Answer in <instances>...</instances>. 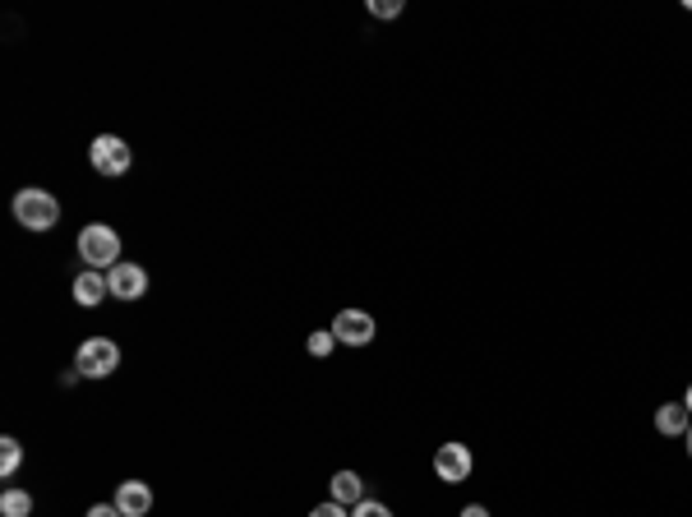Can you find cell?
<instances>
[{"label": "cell", "mask_w": 692, "mask_h": 517, "mask_svg": "<svg viewBox=\"0 0 692 517\" xmlns=\"http://www.w3.org/2000/svg\"><path fill=\"white\" fill-rule=\"evenodd\" d=\"M14 222L28 231H51L60 222V204L51 190H37V185H28V190L14 194Z\"/></svg>", "instance_id": "1"}, {"label": "cell", "mask_w": 692, "mask_h": 517, "mask_svg": "<svg viewBox=\"0 0 692 517\" xmlns=\"http://www.w3.org/2000/svg\"><path fill=\"white\" fill-rule=\"evenodd\" d=\"M79 259H84L88 268H97V273H102V268H116L120 264V236L111 227H102V222H93V227H84L79 231Z\"/></svg>", "instance_id": "2"}, {"label": "cell", "mask_w": 692, "mask_h": 517, "mask_svg": "<svg viewBox=\"0 0 692 517\" xmlns=\"http://www.w3.org/2000/svg\"><path fill=\"white\" fill-rule=\"evenodd\" d=\"M116 365H120V347L111 337H88L79 356H74V370L84 379H107V374H116Z\"/></svg>", "instance_id": "3"}, {"label": "cell", "mask_w": 692, "mask_h": 517, "mask_svg": "<svg viewBox=\"0 0 692 517\" xmlns=\"http://www.w3.org/2000/svg\"><path fill=\"white\" fill-rule=\"evenodd\" d=\"M88 162H93V171H102V176H125V171H130V144H125L120 134H97L93 148H88Z\"/></svg>", "instance_id": "4"}, {"label": "cell", "mask_w": 692, "mask_h": 517, "mask_svg": "<svg viewBox=\"0 0 692 517\" xmlns=\"http://www.w3.org/2000/svg\"><path fill=\"white\" fill-rule=\"evenodd\" d=\"M471 471H476V457H471V448H466V444H439V453H434V476H439L443 485L471 481Z\"/></svg>", "instance_id": "5"}, {"label": "cell", "mask_w": 692, "mask_h": 517, "mask_svg": "<svg viewBox=\"0 0 692 517\" xmlns=\"http://www.w3.org/2000/svg\"><path fill=\"white\" fill-rule=\"evenodd\" d=\"M333 337H337V342H346V347H370V342H374V314L342 310L333 319Z\"/></svg>", "instance_id": "6"}, {"label": "cell", "mask_w": 692, "mask_h": 517, "mask_svg": "<svg viewBox=\"0 0 692 517\" xmlns=\"http://www.w3.org/2000/svg\"><path fill=\"white\" fill-rule=\"evenodd\" d=\"M107 287H111L116 301H139V296L148 291V273L139 264H116L107 273Z\"/></svg>", "instance_id": "7"}, {"label": "cell", "mask_w": 692, "mask_h": 517, "mask_svg": "<svg viewBox=\"0 0 692 517\" xmlns=\"http://www.w3.org/2000/svg\"><path fill=\"white\" fill-rule=\"evenodd\" d=\"M116 508L125 517H148V508H153V490H148L144 481H120L116 485Z\"/></svg>", "instance_id": "8"}, {"label": "cell", "mask_w": 692, "mask_h": 517, "mask_svg": "<svg viewBox=\"0 0 692 517\" xmlns=\"http://www.w3.org/2000/svg\"><path fill=\"white\" fill-rule=\"evenodd\" d=\"M102 296H111V287H107V277L97 273V268H88V273L74 277V301L79 305L93 310V305H102Z\"/></svg>", "instance_id": "9"}, {"label": "cell", "mask_w": 692, "mask_h": 517, "mask_svg": "<svg viewBox=\"0 0 692 517\" xmlns=\"http://www.w3.org/2000/svg\"><path fill=\"white\" fill-rule=\"evenodd\" d=\"M688 425H692V416H688L683 402H665V407H656V430L660 434L679 439V434H688Z\"/></svg>", "instance_id": "10"}, {"label": "cell", "mask_w": 692, "mask_h": 517, "mask_svg": "<svg viewBox=\"0 0 692 517\" xmlns=\"http://www.w3.org/2000/svg\"><path fill=\"white\" fill-rule=\"evenodd\" d=\"M328 485H333V499H337V504H346V508H356L360 499H365V481H360V471H337Z\"/></svg>", "instance_id": "11"}, {"label": "cell", "mask_w": 692, "mask_h": 517, "mask_svg": "<svg viewBox=\"0 0 692 517\" xmlns=\"http://www.w3.org/2000/svg\"><path fill=\"white\" fill-rule=\"evenodd\" d=\"M0 517H33V494L10 485V490L0 494Z\"/></svg>", "instance_id": "12"}, {"label": "cell", "mask_w": 692, "mask_h": 517, "mask_svg": "<svg viewBox=\"0 0 692 517\" xmlns=\"http://www.w3.org/2000/svg\"><path fill=\"white\" fill-rule=\"evenodd\" d=\"M19 462H24V448H19V439H10V434H5V439H0V476L10 481L14 471H19Z\"/></svg>", "instance_id": "13"}, {"label": "cell", "mask_w": 692, "mask_h": 517, "mask_svg": "<svg viewBox=\"0 0 692 517\" xmlns=\"http://www.w3.org/2000/svg\"><path fill=\"white\" fill-rule=\"evenodd\" d=\"M333 347H337L333 328H319V333H310V356H328Z\"/></svg>", "instance_id": "14"}, {"label": "cell", "mask_w": 692, "mask_h": 517, "mask_svg": "<svg viewBox=\"0 0 692 517\" xmlns=\"http://www.w3.org/2000/svg\"><path fill=\"white\" fill-rule=\"evenodd\" d=\"M351 517H393V508L379 504V499H360V504L351 508Z\"/></svg>", "instance_id": "15"}, {"label": "cell", "mask_w": 692, "mask_h": 517, "mask_svg": "<svg viewBox=\"0 0 692 517\" xmlns=\"http://www.w3.org/2000/svg\"><path fill=\"white\" fill-rule=\"evenodd\" d=\"M370 14H379V19H397V14H402V0H370Z\"/></svg>", "instance_id": "16"}, {"label": "cell", "mask_w": 692, "mask_h": 517, "mask_svg": "<svg viewBox=\"0 0 692 517\" xmlns=\"http://www.w3.org/2000/svg\"><path fill=\"white\" fill-rule=\"evenodd\" d=\"M310 517H351V513H346V504H337V499H328V504H319Z\"/></svg>", "instance_id": "17"}, {"label": "cell", "mask_w": 692, "mask_h": 517, "mask_svg": "<svg viewBox=\"0 0 692 517\" xmlns=\"http://www.w3.org/2000/svg\"><path fill=\"white\" fill-rule=\"evenodd\" d=\"M84 517H125V513H120L116 504H93V508H88V513H84Z\"/></svg>", "instance_id": "18"}, {"label": "cell", "mask_w": 692, "mask_h": 517, "mask_svg": "<svg viewBox=\"0 0 692 517\" xmlns=\"http://www.w3.org/2000/svg\"><path fill=\"white\" fill-rule=\"evenodd\" d=\"M462 517H490V508H480V504H466Z\"/></svg>", "instance_id": "19"}, {"label": "cell", "mask_w": 692, "mask_h": 517, "mask_svg": "<svg viewBox=\"0 0 692 517\" xmlns=\"http://www.w3.org/2000/svg\"><path fill=\"white\" fill-rule=\"evenodd\" d=\"M683 407H688V416H692V384H688V393H683Z\"/></svg>", "instance_id": "20"}, {"label": "cell", "mask_w": 692, "mask_h": 517, "mask_svg": "<svg viewBox=\"0 0 692 517\" xmlns=\"http://www.w3.org/2000/svg\"><path fill=\"white\" fill-rule=\"evenodd\" d=\"M683 444H688V457H692V425H688V434H683Z\"/></svg>", "instance_id": "21"}]
</instances>
